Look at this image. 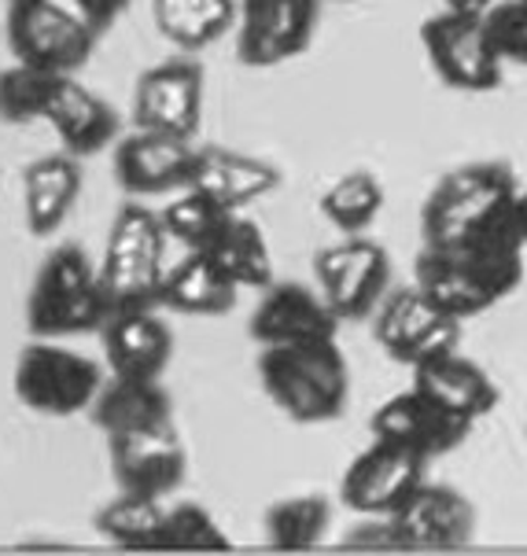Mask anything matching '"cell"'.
Wrapping results in <instances>:
<instances>
[{"instance_id":"cell-1","label":"cell","mask_w":527,"mask_h":556,"mask_svg":"<svg viewBox=\"0 0 527 556\" xmlns=\"http://www.w3.org/2000/svg\"><path fill=\"white\" fill-rule=\"evenodd\" d=\"M516 203V200H513ZM524 237L513 211L479 237L454 248H425L417 254L413 285L436 303L442 314L468 320L494 303H502L524 280Z\"/></svg>"},{"instance_id":"cell-2","label":"cell","mask_w":527,"mask_h":556,"mask_svg":"<svg viewBox=\"0 0 527 556\" xmlns=\"http://www.w3.org/2000/svg\"><path fill=\"white\" fill-rule=\"evenodd\" d=\"M259 383L296 424H328L343 417L351 402V365L336 339L262 346Z\"/></svg>"},{"instance_id":"cell-3","label":"cell","mask_w":527,"mask_h":556,"mask_svg":"<svg viewBox=\"0 0 527 556\" xmlns=\"http://www.w3.org/2000/svg\"><path fill=\"white\" fill-rule=\"evenodd\" d=\"M111 314V299L103 291L100 262L81 243H60L45 254L26 299V328L41 339H71L100 332Z\"/></svg>"},{"instance_id":"cell-4","label":"cell","mask_w":527,"mask_h":556,"mask_svg":"<svg viewBox=\"0 0 527 556\" xmlns=\"http://www.w3.org/2000/svg\"><path fill=\"white\" fill-rule=\"evenodd\" d=\"M516 192L520 185L510 163L487 159V163L450 169L421 206L425 248H454V243L479 237L513 211Z\"/></svg>"},{"instance_id":"cell-5","label":"cell","mask_w":527,"mask_h":556,"mask_svg":"<svg viewBox=\"0 0 527 556\" xmlns=\"http://www.w3.org/2000/svg\"><path fill=\"white\" fill-rule=\"evenodd\" d=\"M166 243L171 237L152 206L126 203L115 214L100 254V277L111 309L159 306V288L166 277Z\"/></svg>"},{"instance_id":"cell-6","label":"cell","mask_w":527,"mask_h":556,"mask_svg":"<svg viewBox=\"0 0 527 556\" xmlns=\"http://www.w3.org/2000/svg\"><path fill=\"white\" fill-rule=\"evenodd\" d=\"M103 388V369L92 357L71 351L60 339L30 336V343L18 351L12 369L15 399L37 417H78L92 409Z\"/></svg>"},{"instance_id":"cell-7","label":"cell","mask_w":527,"mask_h":556,"mask_svg":"<svg viewBox=\"0 0 527 556\" xmlns=\"http://www.w3.org/2000/svg\"><path fill=\"white\" fill-rule=\"evenodd\" d=\"M4 30L8 49L18 63L55 74H74L86 67L100 37L71 0L67 4L63 0H12Z\"/></svg>"},{"instance_id":"cell-8","label":"cell","mask_w":527,"mask_h":556,"mask_svg":"<svg viewBox=\"0 0 527 556\" xmlns=\"http://www.w3.org/2000/svg\"><path fill=\"white\" fill-rule=\"evenodd\" d=\"M421 45L428 52L431 71L450 89L491 92L502 85V55L494 52L484 15L454 12V8L428 15L421 26Z\"/></svg>"},{"instance_id":"cell-9","label":"cell","mask_w":527,"mask_h":556,"mask_svg":"<svg viewBox=\"0 0 527 556\" xmlns=\"http://www.w3.org/2000/svg\"><path fill=\"white\" fill-rule=\"evenodd\" d=\"M314 280L340 320H365L391 291V254L376 240L347 237L314 254Z\"/></svg>"},{"instance_id":"cell-10","label":"cell","mask_w":527,"mask_h":556,"mask_svg":"<svg viewBox=\"0 0 527 556\" xmlns=\"http://www.w3.org/2000/svg\"><path fill=\"white\" fill-rule=\"evenodd\" d=\"M322 0H237V55L243 67H280L310 49Z\"/></svg>"},{"instance_id":"cell-11","label":"cell","mask_w":527,"mask_h":556,"mask_svg":"<svg viewBox=\"0 0 527 556\" xmlns=\"http://www.w3.org/2000/svg\"><path fill=\"white\" fill-rule=\"evenodd\" d=\"M428 479V460L394 442L373 439L343 472L340 497L357 516H394Z\"/></svg>"},{"instance_id":"cell-12","label":"cell","mask_w":527,"mask_h":556,"mask_svg":"<svg viewBox=\"0 0 527 556\" xmlns=\"http://www.w3.org/2000/svg\"><path fill=\"white\" fill-rule=\"evenodd\" d=\"M203 89L206 74L196 60H166L148 67L134 85V126L196 140L203 122Z\"/></svg>"},{"instance_id":"cell-13","label":"cell","mask_w":527,"mask_h":556,"mask_svg":"<svg viewBox=\"0 0 527 556\" xmlns=\"http://www.w3.org/2000/svg\"><path fill=\"white\" fill-rule=\"evenodd\" d=\"M369 428H373V439L413 450V454H421L425 460L450 454V450H457L461 442L473 435V420L447 409V405L436 402L421 388H410L384 402L380 409L373 413Z\"/></svg>"},{"instance_id":"cell-14","label":"cell","mask_w":527,"mask_h":556,"mask_svg":"<svg viewBox=\"0 0 527 556\" xmlns=\"http://www.w3.org/2000/svg\"><path fill=\"white\" fill-rule=\"evenodd\" d=\"M108 460H111V472H115L118 490L148 494V497H159V502L171 497L174 490L185 483V472H188V454H185L177 424L129 431V435H111Z\"/></svg>"},{"instance_id":"cell-15","label":"cell","mask_w":527,"mask_h":556,"mask_svg":"<svg viewBox=\"0 0 527 556\" xmlns=\"http://www.w3.org/2000/svg\"><path fill=\"white\" fill-rule=\"evenodd\" d=\"M196 144L185 137L134 126L115 140V181L134 200L181 192L192 177Z\"/></svg>"},{"instance_id":"cell-16","label":"cell","mask_w":527,"mask_h":556,"mask_svg":"<svg viewBox=\"0 0 527 556\" xmlns=\"http://www.w3.org/2000/svg\"><path fill=\"white\" fill-rule=\"evenodd\" d=\"M103 362L111 376L163 380L174 362V332L155 306H118L100 325Z\"/></svg>"},{"instance_id":"cell-17","label":"cell","mask_w":527,"mask_h":556,"mask_svg":"<svg viewBox=\"0 0 527 556\" xmlns=\"http://www.w3.org/2000/svg\"><path fill=\"white\" fill-rule=\"evenodd\" d=\"M343 320L332 314L325 295L317 288H306L299 280H273L262 288L259 306L251 309L248 336L259 346L277 343H306V339H336Z\"/></svg>"},{"instance_id":"cell-18","label":"cell","mask_w":527,"mask_h":556,"mask_svg":"<svg viewBox=\"0 0 527 556\" xmlns=\"http://www.w3.org/2000/svg\"><path fill=\"white\" fill-rule=\"evenodd\" d=\"M406 549H461L476 534V508L447 483H421L391 516Z\"/></svg>"},{"instance_id":"cell-19","label":"cell","mask_w":527,"mask_h":556,"mask_svg":"<svg viewBox=\"0 0 527 556\" xmlns=\"http://www.w3.org/2000/svg\"><path fill=\"white\" fill-rule=\"evenodd\" d=\"M188 185L222 203L225 211H248L280 188V169L259 155H243L218 144H196Z\"/></svg>"},{"instance_id":"cell-20","label":"cell","mask_w":527,"mask_h":556,"mask_svg":"<svg viewBox=\"0 0 527 556\" xmlns=\"http://www.w3.org/2000/svg\"><path fill=\"white\" fill-rule=\"evenodd\" d=\"M49 126L60 134L63 152L89 159L100 155L103 148H111L122 137V118L100 92H92L89 85H81L74 74H67L55 92L49 108Z\"/></svg>"},{"instance_id":"cell-21","label":"cell","mask_w":527,"mask_h":556,"mask_svg":"<svg viewBox=\"0 0 527 556\" xmlns=\"http://www.w3.org/2000/svg\"><path fill=\"white\" fill-rule=\"evenodd\" d=\"M81 159L71 152L41 155L23 169V222L34 237H52L81 195Z\"/></svg>"},{"instance_id":"cell-22","label":"cell","mask_w":527,"mask_h":556,"mask_svg":"<svg viewBox=\"0 0 527 556\" xmlns=\"http://www.w3.org/2000/svg\"><path fill=\"white\" fill-rule=\"evenodd\" d=\"M237 280L225 277L218 262L206 251H185L174 266H166L159 306L188 317H222L237 306Z\"/></svg>"},{"instance_id":"cell-23","label":"cell","mask_w":527,"mask_h":556,"mask_svg":"<svg viewBox=\"0 0 527 556\" xmlns=\"http://www.w3.org/2000/svg\"><path fill=\"white\" fill-rule=\"evenodd\" d=\"M92 424L111 435H129V431L166 428L174 420V399L163 388V380H126V376H111L92 402Z\"/></svg>"},{"instance_id":"cell-24","label":"cell","mask_w":527,"mask_h":556,"mask_svg":"<svg viewBox=\"0 0 527 556\" xmlns=\"http://www.w3.org/2000/svg\"><path fill=\"white\" fill-rule=\"evenodd\" d=\"M413 388H421L425 394H431L436 402H442L447 409L461 413L468 420H484L487 413L498 405V388L494 380L487 376L473 357L465 354H442L436 362L413 369Z\"/></svg>"},{"instance_id":"cell-25","label":"cell","mask_w":527,"mask_h":556,"mask_svg":"<svg viewBox=\"0 0 527 556\" xmlns=\"http://www.w3.org/2000/svg\"><path fill=\"white\" fill-rule=\"evenodd\" d=\"M163 41L181 52H203L237 26V0H152Z\"/></svg>"},{"instance_id":"cell-26","label":"cell","mask_w":527,"mask_h":556,"mask_svg":"<svg viewBox=\"0 0 527 556\" xmlns=\"http://www.w3.org/2000/svg\"><path fill=\"white\" fill-rule=\"evenodd\" d=\"M442 317H450V314H442L417 285L399 288V291H388V295L380 299V306L373 309V336L394 362L406 365L413 346H417Z\"/></svg>"},{"instance_id":"cell-27","label":"cell","mask_w":527,"mask_h":556,"mask_svg":"<svg viewBox=\"0 0 527 556\" xmlns=\"http://www.w3.org/2000/svg\"><path fill=\"white\" fill-rule=\"evenodd\" d=\"M214 262L222 266L225 277L237 280V288H269L273 285V251L266 232L259 229V222L243 218V211H233L229 222L222 225V232L206 248Z\"/></svg>"},{"instance_id":"cell-28","label":"cell","mask_w":527,"mask_h":556,"mask_svg":"<svg viewBox=\"0 0 527 556\" xmlns=\"http://www.w3.org/2000/svg\"><path fill=\"white\" fill-rule=\"evenodd\" d=\"M163 520H166V508L159 497L118 490V497H111L108 505L97 508L92 527H97V534L103 542L118 545V549L163 553Z\"/></svg>"},{"instance_id":"cell-29","label":"cell","mask_w":527,"mask_h":556,"mask_svg":"<svg viewBox=\"0 0 527 556\" xmlns=\"http://www.w3.org/2000/svg\"><path fill=\"white\" fill-rule=\"evenodd\" d=\"M266 542L273 549L285 553H306L325 539V531L332 527V505L322 494H296L280 497L277 505H269L266 520Z\"/></svg>"},{"instance_id":"cell-30","label":"cell","mask_w":527,"mask_h":556,"mask_svg":"<svg viewBox=\"0 0 527 556\" xmlns=\"http://www.w3.org/2000/svg\"><path fill=\"white\" fill-rule=\"evenodd\" d=\"M317 211L332 229L347 232V237H362L384 211V185L369 169H351V174H343L340 181L325 188Z\"/></svg>"},{"instance_id":"cell-31","label":"cell","mask_w":527,"mask_h":556,"mask_svg":"<svg viewBox=\"0 0 527 556\" xmlns=\"http://www.w3.org/2000/svg\"><path fill=\"white\" fill-rule=\"evenodd\" d=\"M67 74H55L30 63H12L0 71V122L8 126H30L49 118V108Z\"/></svg>"},{"instance_id":"cell-32","label":"cell","mask_w":527,"mask_h":556,"mask_svg":"<svg viewBox=\"0 0 527 556\" xmlns=\"http://www.w3.org/2000/svg\"><path fill=\"white\" fill-rule=\"evenodd\" d=\"M229 214L233 211H225L222 203H214L200 188L185 185L181 192H174V200L159 211V218H163L166 237L174 243H181L185 251H206L214 243V237L222 232V225L229 222Z\"/></svg>"},{"instance_id":"cell-33","label":"cell","mask_w":527,"mask_h":556,"mask_svg":"<svg viewBox=\"0 0 527 556\" xmlns=\"http://www.w3.org/2000/svg\"><path fill=\"white\" fill-rule=\"evenodd\" d=\"M229 545V534L222 531L211 508L196 502H177L166 508L163 553H225Z\"/></svg>"},{"instance_id":"cell-34","label":"cell","mask_w":527,"mask_h":556,"mask_svg":"<svg viewBox=\"0 0 527 556\" xmlns=\"http://www.w3.org/2000/svg\"><path fill=\"white\" fill-rule=\"evenodd\" d=\"M484 23L502 63H524L527 67V0H498L484 15Z\"/></svg>"},{"instance_id":"cell-35","label":"cell","mask_w":527,"mask_h":556,"mask_svg":"<svg viewBox=\"0 0 527 556\" xmlns=\"http://www.w3.org/2000/svg\"><path fill=\"white\" fill-rule=\"evenodd\" d=\"M347 549H406L391 516H362L351 534H343Z\"/></svg>"},{"instance_id":"cell-36","label":"cell","mask_w":527,"mask_h":556,"mask_svg":"<svg viewBox=\"0 0 527 556\" xmlns=\"http://www.w3.org/2000/svg\"><path fill=\"white\" fill-rule=\"evenodd\" d=\"M71 4L78 8L81 18H86L92 30L103 34V30H111V26H115L118 18L129 12V4H134V0H71Z\"/></svg>"},{"instance_id":"cell-37","label":"cell","mask_w":527,"mask_h":556,"mask_svg":"<svg viewBox=\"0 0 527 556\" xmlns=\"http://www.w3.org/2000/svg\"><path fill=\"white\" fill-rule=\"evenodd\" d=\"M447 8H454V12H468V15H487L498 0H442Z\"/></svg>"},{"instance_id":"cell-38","label":"cell","mask_w":527,"mask_h":556,"mask_svg":"<svg viewBox=\"0 0 527 556\" xmlns=\"http://www.w3.org/2000/svg\"><path fill=\"white\" fill-rule=\"evenodd\" d=\"M513 218H516V229H520V237H524V243H527V188H520V192H516Z\"/></svg>"}]
</instances>
